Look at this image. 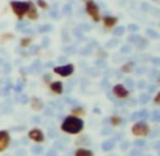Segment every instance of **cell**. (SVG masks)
Returning <instances> with one entry per match:
<instances>
[{
  "label": "cell",
  "mask_w": 160,
  "mask_h": 156,
  "mask_svg": "<svg viewBox=\"0 0 160 156\" xmlns=\"http://www.w3.org/2000/svg\"><path fill=\"white\" fill-rule=\"evenodd\" d=\"M83 127H84V123L82 118L78 117H68L62 123V129L68 134H78L83 129Z\"/></svg>",
  "instance_id": "cell-1"
},
{
  "label": "cell",
  "mask_w": 160,
  "mask_h": 156,
  "mask_svg": "<svg viewBox=\"0 0 160 156\" xmlns=\"http://www.w3.org/2000/svg\"><path fill=\"white\" fill-rule=\"evenodd\" d=\"M86 11H87V14L93 18V21L97 23L101 20V17H100V8L94 0H87V2H86Z\"/></svg>",
  "instance_id": "cell-2"
},
{
  "label": "cell",
  "mask_w": 160,
  "mask_h": 156,
  "mask_svg": "<svg viewBox=\"0 0 160 156\" xmlns=\"http://www.w3.org/2000/svg\"><path fill=\"white\" fill-rule=\"evenodd\" d=\"M11 6V10L14 11L17 17H24L27 14V10H28V2H11L10 3Z\"/></svg>",
  "instance_id": "cell-3"
},
{
  "label": "cell",
  "mask_w": 160,
  "mask_h": 156,
  "mask_svg": "<svg viewBox=\"0 0 160 156\" xmlns=\"http://www.w3.org/2000/svg\"><path fill=\"white\" fill-rule=\"evenodd\" d=\"M132 132L136 137H146L148 132H149V125H148L145 121H141V123H136L135 125L132 127Z\"/></svg>",
  "instance_id": "cell-4"
},
{
  "label": "cell",
  "mask_w": 160,
  "mask_h": 156,
  "mask_svg": "<svg viewBox=\"0 0 160 156\" xmlns=\"http://www.w3.org/2000/svg\"><path fill=\"white\" fill-rule=\"evenodd\" d=\"M53 72H55L56 75H61V76H63V78H68V76H70L73 72H75V66H73L72 63L63 65V66H56V68H53Z\"/></svg>",
  "instance_id": "cell-5"
},
{
  "label": "cell",
  "mask_w": 160,
  "mask_h": 156,
  "mask_svg": "<svg viewBox=\"0 0 160 156\" xmlns=\"http://www.w3.org/2000/svg\"><path fill=\"white\" fill-rule=\"evenodd\" d=\"M112 93L115 94V97H118V98H127L128 94H129L128 89L124 84H115V86L112 87Z\"/></svg>",
  "instance_id": "cell-6"
},
{
  "label": "cell",
  "mask_w": 160,
  "mask_h": 156,
  "mask_svg": "<svg viewBox=\"0 0 160 156\" xmlns=\"http://www.w3.org/2000/svg\"><path fill=\"white\" fill-rule=\"evenodd\" d=\"M28 138H31L32 141H35V142H42L44 141V134H42L41 129H31L30 132H28Z\"/></svg>",
  "instance_id": "cell-7"
},
{
  "label": "cell",
  "mask_w": 160,
  "mask_h": 156,
  "mask_svg": "<svg viewBox=\"0 0 160 156\" xmlns=\"http://www.w3.org/2000/svg\"><path fill=\"white\" fill-rule=\"evenodd\" d=\"M25 16H28L30 20L38 18V11H37V7L32 2H28V10H27V14H25Z\"/></svg>",
  "instance_id": "cell-8"
},
{
  "label": "cell",
  "mask_w": 160,
  "mask_h": 156,
  "mask_svg": "<svg viewBox=\"0 0 160 156\" xmlns=\"http://www.w3.org/2000/svg\"><path fill=\"white\" fill-rule=\"evenodd\" d=\"M118 23V18L114 16H105L102 17V24H104L105 28H112L115 27V24Z\"/></svg>",
  "instance_id": "cell-9"
},
{
  "label": "cell",
  "mask_w": 160,
  "mask_h": 156,
  "mask_svg": "<svg viewBox=\"0 0 160 156\" xmlns=\"http://www.w3.org/2000/svg\"><path fill=\"white\" fill-rule=\"evenodd\" d=\"M8 141H10V137L6 131H0V151L6 148L8 145Z\"/></svg>",
  "instance_id": "cell-10"
},
{
  "label": "cell",
  "mask_w": 160,
  "mask_h": 156,
  "mask_svg": "<svg viewBox=\"0 0 160 156\" xmlns=\"http://www.w3.org/2000/svg\"><path fill=\"white\" fill-rule=\"evenodd\" d=\"M51 90H52L53 93H56V94H61V93L63 92V84H62V82H52V83H51Z\"/></svg>",
  "instance_id": "cell-11"
},
{
  "label": "cell",
  "mask_w": 160,
  "mask_h": 156,
  "mask_svg": "<svg viewBox=\"0 0 160 156\" xmlns=\"http://www.w3.org/2000/svg\"><path fill=\"white\" fill-rule=\"evenodd\" d=\"M75 156H93V152L88 151V149H84V148H80L76 151Z\"/></svg>",
  "instance_id": "cell-12"
},
{
  "label": "cell",
  "mask_w": 160,
  "mask_h": 156,
  "mask_svg": "<svg viewBox=\"0 0 160 156\" xmlns=\"http://www.w3.org/2000/svg\"><path fill=\"white\" fill-rule=\"evenodd\" d=\"M114 139H108V141H105L104 143H102V151H111V149L114 148Z\"/></svg>",
  "instance_id": "cell-13"
},
{
  "label": "cell",
  "mask_w": 160,
  "mask_h": 156,
  "mask_svg": "<svg viewBox=\"0 0 160 156\" xmlns=\"http://www.w3.org/2000/svg\"><path fill=\"white\" fill-rule=\"evenodd\" d=\"M32 108L34 110L42 108V101L39 100V98H32Z\"/></svg>",
  "instance_id": "cell-14"
},
{
  "label": "cell",
  "mask_w": 160,
  "mask_h": 156,
  "mask_svg": "<svg viewBox=\"0 0 160 156\" xmlns=\"http://www.w3.org/2000/svg\"><path fill=\"white\" fill-rule=\"evenodd\" d=\"M132 68H133V63H132V62H129V63L124 65L121 70H122V72H131V70H132Z\"/></svg>",
  "instance_id": "cell-15"
},
{
  "label": "cell",
  "mask_w": 160,
  "mask_h": 156,
  "mask_svg": "<svg viewBox=\"0 0 160 156\" xmlns=\"http://www.w3.org/2000/svg\"><path fill=\"white\" fill-rule=\"evenodd\" d=\"M37 4L41 8H48V3L45 2V0H37Z\"/></svg>",
  "instance_id": "cell-16"
},
{
  "label": "cell",
  "mask_w": 160,
  "mask_h": 156,
  "mask_svg": "<svg viewBox=\"0 0 160 156\" xmlns=\"http://www.w3.org/2000/svg\"><path fill=\"white\" fill-rule=\"evenodd\" d=\"M31 41H32L31 38H22L21 39V47H28V45L31 44Z\"/></svg>",
  "instance_id": "cell-17"
},
{
  "label": "cell",
  "mask_w": 160,
  "mask_h": 156,
  "mask_svg": "<svg viewBox=\"0 0 160 156\" xmlns=\"http://www.w3.org/2000/svg\"><path fill=\"white\" fill-rule=\"evenodd\" d=\"M124 31H125L124 27H118L115 31H114V34H115V35H122V34H124Z\"/></svg>",
  "instance_id": "cell-18"
},
{
  "label": "cell",
  "mask_w": 160,
  "mask_h": 156,
  "mask_svg": "<svg viewBox=\"0 0 160 156\" xmlns=\"http://www.w3.org/2000/svg\"><path fill=\"white\" fill-rule=\"evenodd\" d=\"M149 98H150V96H149V94H142V96H141V103H142V104H145L148 100H149Z\"/></svg>",
  "instance_id": "cell-19"
},
{
  "label": "cell",
  "mask_w": 160,
  "mask_h": 156,
  "mask_svg": "<svg viewBox=\"0 0 160 156\" xmlns=\"http://www.w3.org/2000/svg\"><path fill=\"white\" fill-rule=\"evenodd\" d=\"M32 153H37V155L42 153V148H41V146H34V148H32Z\"/></svg>",
  "instance_id": "cell-20"
},
{
  "label": "cell",
  "mask_w": 160,
  "mask_h": 156,
  "mask_svg": "<svg viewBox=\"0 0 160 156\" xmlns=\"http://www.w3.org/2000/svg\"><path fill=\"white\" fill-rule=\"evenodd\" d=\"M152 120H153V121H159V111H155V113H153Z\"/></svg>",
  "instance_id": "cell-21"
},
{
  "label": "cell",
  "mask_w": 160,
  "mask_h": 156,
  "mask_svg": "<svg viewBox=\"0 0 160 156\" xmlns=\"http://www.w3.org/2000/svg\"><path fill=\"white\" fill-rule=\"evenodd\" d=\"M143 145H145V141H136L135 142V146H139V148H142Z\"/></svg>",
  "instance_id": "cell-22"
},
{
  "label": "cell",
  "mask_w": 160,
  "mask_h": 156,
  "mask_svg": "<svg viewBox=\"0 0 160 156\" xmlns=\"http://www.w3.org/2000/svg\"><path fill=\"white\" fill-rule=\"evenodd\" d=\"M111 121H112V124H119V123H121V120H119L118 117H112V118H111Z\"/></svg>",
  "instance_id": "cell-23"
},
{
  "label": "cell",
  "mask_w": 160,
  "mask_h": 156,
  "mask_svg": "<svg viewBox=\"0 0 160 156\" xmlns=\"http://www.w3.org/2000/svg\"><path fill=\"white\" fill-rule=\"evenodd\" d=\"M73 113H75V114H83V110L82 108H75Z\"/></svg>",
  "instance_id": "cell-24"
},
{
  "label": "cell",
  "mask_w": 160,
  "mask_h": 156,
  "mask_svg": "<svg viewBox=\"0 0 160 156\" xmlns=\"http://www.w3.org/2000/svg\"><path fill=\"white\" fill-rule=\"evenodd\" d=\"M128 146H129V143H128V142H124V143H122V149H124V151L128 148Z\"/></svg>",
  "instance_id": "cell-25"
},
{
  "label": "cell",
  "mask_w": 160,
  "mask_h": 156,
  "mask_svg": "<svg viewBox=\"0 0 160 156\" xmlns=\"http://www.w3.org/2000/svg\"><path fill=\"white\" fill-rule=\"evenodd\" d=\"M159 101H160V94H158V96H156V98H155V103L156 104H159Z\"/></svg>",
  "instance_id": "cell-26"
},
{
  "label": "cell",
  "mask_w": 160,
  "mask_h": 156,
  "mask_svg": "<svg viewBox=\"0 0 160 156\" xmlns=\"http://www.w3.org/2000/svg\"><path fill=\"white\" fill-rule=\"evenodd\" d=\"M129 28H131V31H136L138 27H136V25H129Z\"/></svg>",
  "instance_id": "cell-27"
},
{
  "label": "cell",
  "mask_w": 160,
  "mask_h": 156,
  "mask_svg": "<svg viewBox=\"0 0 160 156\" xmlns=\"http://www.w3.org/2000/svg\"><path fill=\"white\" fill-rule=\"evenodd\" d=\"M55 155H56V152H55V151H51V152H49V155H47V156H55Z\"/></svg>",
  "instance_id": "cell-28"
}]
</instances>
